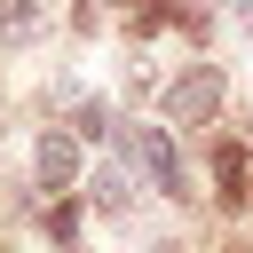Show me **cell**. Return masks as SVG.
<instances>
[{"instance_id":"6da1fadb","label":"cell","mask_w":253,"mask_h":253,"mask_svg":"<svg viewBox=\"0 0 253 253\" xmlns=\"http://www.w3.org/2000/svg\"><path fill=\"white\" fill-rule=\"evenodd\" d=\"M213 111H221V71H213V63H190V71L166 87V119H174V126H206Z\"/></svg>"},{"instance_id":"7a4b0ae2","label":"cell","mask_w":253,"mask_h":253,"mask_svg":"<svg viewBox=\"0 0 253 253\" xmlns=\"http://www.w3.org/2000/svg\"><path fill=\"white\" fill-rule=\"evenodd\" d=\"M126 142H134V158L150 166V182H158L166 198H182V158H174V142H166V126H134Z\"/></svg>"},{"instance_id":"3957f363","label":"cell","mask_w":253,"mask_h":253,"mask_svg":"<svg viewBox=\"0 0 253 253\" xmlns=\"http://www.w3.org/2000/svg\"><path fill=\"white\" fill-rule=\"evenodd\" d=\"M40 182H47V190H71V182H79V142H71L63 126L40 134Z\"/></svg>"},{"instance_id":"277c9868","label":"cell","mask_w":253,"mask_h":253,"mask_svg":"<svg viewBox=\"0 0 253 253\" xmlns=\"http://www.w3.org/2000/svg\"><path fill=\"white\" fill-rule=\"evenodd\" d=\"M213 182H221V206H245V198H253V174H245V150H237V142L213 150Z\"/></svg>"},{"instance_id":"5b68a950","label":"cell","mask_w":253,"mask_h":253,"mask_svg":"<svg viewBox=\"0 0 253 253\" xmlns=\"http://www.w3.org/2000/svg\"><path fill=\"white\" fill-rule=\"evenodd\" d=\"M40 0H0V47H24V40H40Z\"/></svg>"},{"instance_id":"8992f818","label":"cell","mask_w":253,"mask_h":253,"mask_svg":"<svg viewBox=\"0 0 253 253\" xmlns=\"http://www.w3.org/2000/svg\"><path fill=\"white\" fill-rule=\"evenodd\" d=\"M126 198H134L126 166H103V174H95V206H103V213H126Z\"/></svg>"},{"instance_id":"52a82bcc","label":"cell","mask_w":253,"mask_h":253,"mask_svg":"<svg viewBox=\"0 0 253 253\" xmlns=\"http://www.w3.org/2000/svg\"><path fill=\"white\" fill-rule=\"evenodd\" d=\"M47 229H55V245H71V237H79V213H71V206H55V213H47Z\"/></svg>"}]
</instances>
